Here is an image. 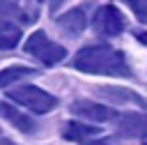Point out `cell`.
<instances>
[{"label":"cell","instance_id":"6da1fadb","mask_svg":"<svg viewBox=\"0 0 147 145\" xmlns=\"http://www.w3.org/2000/svg\"><path fill=\"white\" fill-rule=\"evenodd\" d=\"M74 69L85 74H103V76H131V69L124 60V53L108 44L80 48L74 55Z\"/></svg>","mask_w":147,"mask_h":145},{"label":"cell","instance_id":"7a4b0ae2","mask_svg":"<svg viewBox=\"0 0 147 145\" xmlns=\"http://www.w3.org/2000/svg\"><path fill=\"white\" fill-rule=\"evenodd\" d=\"M23 48H25V53L39 58V60H41L44 64H48V67H53V64H57V62H62V60L67 58L64 46L51 41V39L46 37V32H41V30L32 32V35L28 37V41L23 44Z\"/></svg>","mask_w":147,"mask_h":145},{"label":"cell","instance_id":"3957f363","mask_svg":"<svg viewBox=\"0 0 147 145\" xmlns=\"http://www.w3.org/2000/svg\"><path fill=\"white\" fill-rule=\"evenodd\" d=\"M9 99L25 106L32 113H48L57 106V99L53 94H48L46 90L37 87V85H21V87L9 92Z\"/></svg>","mask_w":147,"mask_h":145},{"label":"cell","instance_id":"277c9868","mask_svg":"<svg viewBox=\"0 0 147 145\" xmlns=\"http://www.w3.org/2000/svg\"><path fill=\"white\" fill-rule=\"evenodd\" d=\"M92 25H94V30L99 32V35H103V37H117L122 30H124V16H122V12L117 9V7H113V5H103V7H99L96 9V14H94V18H92Z\"/></svg>","mask_w":147,"mask_h":145},{"label":"cell","instance_id":"5b68a950","mask_svg":"<svg viewBox=\"0 0 147 145\" xmlns=\"http://www.w3.org/2000/svg\"><path fill=\"white\" fill-rule=\"evenodd\" d=\"M71 113L92 122H108L115 117V110L103 106V104H94V101H76L71 104Z\"/></svg>","mask_w":147,"mask_h":145},{"label":"cell","instance_id":"8992f818","mask_svg":"<svg viewBox=\"0 0 147 145\" xmlns=\"http://www.w3.org/2000/svg\"><path fill=\"white\" fill-rule=\"evenodd\" d=\"M117 129L126 138H142V136H147V113H126V115H122Z\"/></svg>","mask_w":147,"mask_h":145},{"label":"cell","instance_id":"52a82bcc","mask_svg":"<svg viewBox=\"0 0 147 145\" xmlns=\"http://www.w3.org/2000/svg\"><path fill=\"white\" fill-rule=\"evenodd\" d=\"M99 94L106 97V99H110V101H115V104H136V106H140V108L147 106V101H145L138 92H133V90H129V87L106 85V87H99Z\"/></svg>","mask_w":147,"mask_h":145},{"label":"cell","instance_id":"ba28073f","mask_svg":"<svg viewBox=\"0 0 147 145\" xmlns=\"http://www.w3.org/2000/svg\"><path fill=\"white\" fill-rule=\"evenodd\" d=\"M0 117L2 120H7L9 124H14L18 131H23V133H32L34 131V120L32 117H28L25 113H21V110H16L11 104H7V101H0Z\"/></svg>","mask_w":147,"mask_h":145},{"label":"cell","instance_id":"9c48e42d","mask_svg":"<svg viewBox=\"0 0 147 145\" xmlns=\"http://www.w3.org/2000/svg\"><path fill=\"white\" fill-rule=\"evenodd\" d=\"M57 25H60V30H64V32H67V35H71V37L80 35V32L85 30V25H87L85 12H83L80 7L69 9V12H64L62 16H57Z\"/></svg>","mask_w":147,"mask_h":145},{"label":"cell","instance_id":"30bf717a","mask_svg":"<svg viewBox=\"0 0 147 145\" xmlns=\"http://www.w3.org/2000/svg\"><path fill=\"white\" fill-rule=\"evenodd\" d=\"M99 129L92 127V124H83V122H67L64 129H62V136L67 140H76V143H83L87 140L90 136H96Z\"/></svg>","mask_w":147,"mask_h":145},{"label":"cell","instance_id":"8fae6325","mask_svg":"<svg viewBox=\"0 0 147 145\" xmlns=\"http://www.w3.org/2000/svg\"><path fill=\"white\" fill-rule=\"evenodd\" d=\"M21 41V28L11 21H0V51L14 48Z\"/></svg>","mask_w":147,"mask_h":145},{"label":"cell","instance_id":"7c38bea8","mask_svg":"<svg viewBox=\"0 0 147 145\" xmlns=\"http://www.w3.org/2000/svg\"><path fill=\"white\" fill-rule=\"evenodd\" d=\"M32 74H37V71L30 69V67H18V64L16 67H7V69L0 71V90L11 85V83H16V81H21V78H25V76H32Z\"/></svg>","mask_w":147,"mask_h":145},{"label":"cell","instance_id":"4fadbf2b","mask_svg":"<svg viewBox=\"0 0 147 145\" xmlns=\"http://www.w3.org/2000/svg\"><path fill=\"white\" fill-rule=\"evenodd\" d=\"M11 18H16V21H25L28 16H25L14 2H9V0H0V21H11Z\"/></svg>","mask_w":147,"mask_h":145},{"label":"cell","instance_id":"5bb4252c","mask_svg":"<svg viewBox=\"0 0 147 145\" xmlns=\"http://www.w3.org/2000/svg\"><path fill=\"white\" fill-rule=\"evenodd\" d=\"M138 21H147V0H124Z\"/></svg>","mask_w":147,"mask_h":145},{"label":"cell","instance_id":"9a60e30c","mask_svg":"<svg viewBox=\"0 0 147 145\" xmlns=\"http://www.w3.org/2000/svg\"><path fill=\"white\" fill-rule=\"evenodd\" d=\"M136 37H138V41H140V44H145V46H147V30H142V32H138Z\"/></svg>","mask_w":147,"mask_h":145},{"label":"cell","instance_id":"2e32d148","mask_svg":"<svg viewBox=\"0 0 147 145\" xmlns=\"http://www.w3.org/2000/svg\"><path fill=\"white\" fill-rule=\"evenodd\" d=\"M41 2H48V5H51V7H53V9H55V7H57V5H60V2H62V0H41Z\"/></svg>","mask_w":147,"mask_h":145},{"label":"cell","instance_id":"e0dca14e","mask_svg":"<svg viewBox=\"0 0 147 145\" xmlns=\"http://www.w3.org/2000/svg\"><path fill=\"white\" fill-rule=\"evenodd\" d=\"M87 145H108L106 140H92V143H87Z\"/></svg>","mask_w":147,"mask_h":145},{"label":"cell","instance_id":"ac0fdd59","mask_svg":"<svg viewBox=\"0 0 147 145\" xmlns=\"http://www.w3.org/2000/svg\"><path fill=\"white\" fill-rule=\"evenodd\" d=\"M0 145H14V143H9V140H0Z\"/></svg>","mask_w":147,"mask_h":145},{"label":"cell","instance_id":"d6986e66","mask_svg":"<svg viewBox=\"0 0 147 145\" xmlns=\"http://www.w3.org/2000/svg\"><path fill=\"white\" fill-rule=\"evenodd\" d=\"M145 145H147V140H145Z\"/></svg>","mask_w":147,"mask_h":145}]
</instances>
